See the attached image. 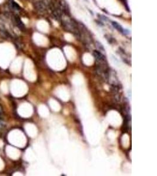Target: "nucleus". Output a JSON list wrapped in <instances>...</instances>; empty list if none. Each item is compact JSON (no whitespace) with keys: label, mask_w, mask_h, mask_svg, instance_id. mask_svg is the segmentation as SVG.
<instances>
[{"label":"nucleus","mask_w":157,"mask_h":176,"mask_svg":"<svg viewBox=\"0 0 157 176\" xmlns=\"http://www.w3.org/2000/svg\"><path fill=\"white\" fill-rule=\"evenodd\" d=\"M15 21L16 24H17V26L19 28V29H21V31H24L25 30V29H26V28H25L24 24L23 22L21 21L20 18L18 17H17V16H16L15 17Z\"/></svg>","instance_id":"f257e3e1"},{"label":"nucleus","mask_w":157,"mask_h":176,"mask_svg":"<svg viewBox=\"0 0 157 176\" xmlns=\"http://www.w3.org/2000/svg\"><path fill=\"white\" fill-rule=\"evenodd\" d=\"M112 25L114 26V28H115L117 31H118L122 33V34H125V29L122 28V26L120 24L118 23V22H115V21H112Z\"/></svg>","instance_id":"f03ea898"},{"label":"nucleus","mask_w":157,"mask_h":176,"mask_svg":"<svg viewBox=\"0 0 157 176\" xmlns=\"http://www.w3.org/2000/svg\"><path fill=\"white\" fill-rule=\"evenodd\" d=\"M35 6L37 10L39 11H44L45 10L44 5L42 3H41V2H37L35 4Z\"/></svg>","instance_id":"7ed1b4c3"},{"label":"nucleus","mask_w":157,"mask_h":176,"mask_svg":"<svg viewBox=\"0 0 157 176\" xmlns=\"http://www.w3.org/2000/svg\"><path fill=\"white\" fill-rule=\"evenodd\" d=\"M11 4H12V6H13V8H14L16 9V10H19L20 9V7L19 5L17 4L16 3V2H14V1H12Z\"/></svg>","instance_id":"20e7f679"},{"label":"nucleus","mask_w":157,"mask_h":176,"mask_svg":"<svg viewBox=\"0 0 157 176\" xmlns=\"http://www.w3.org/2000/svg\"><path fill=\"white\" fill-rule=\"evenodd\" d=\"M97 46L98 48H99V49H100L101 51V50L104 51V48L103 46H102L101 44L100 43H99L98 42H97Z\"/></svg>","instance_id":"39448f33"},{"label":"nucleus","mask_w":157,"mask_h":176,"mask_svg":"<svg viewBox=\"0 0 157 176\" xmlns=\"http://www.w3.org/2000/svg\"><path fill=\"white\" fill-rule=\"evenodd\" d=\"M2 108H1V106H0V121H1V116H2Z\"/></svg>","instance_id":"423d86ee"}]
</instances>
